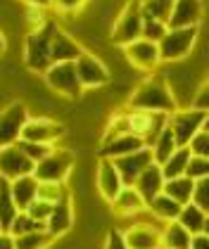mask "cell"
<instances>
[{"label": "cell", "mask_w": 209, "mask_h": 249, "mask_svg": "<svg viewBox=\"0 0 209 249\" xmlns=\"http://www.w3.org/2000/svg\"><path fill=\"white\" fill-rule=\"evenodd\" d=\"M19 147H21V152L26 154L31 161H40V159H45L48 154L53 152L55 147H50V145H40V142H29V140H19L17 142Z\"/></svg>", "instance_id": "34"}, {"label": "cell", "mask_w": 209, "mask_h": 249, "mask_svg": "<svg viewBox=\"0 0 209 249\" xmlns=\"http://www.w3.org/2000/svg\"><path fill=\"white\" fill-rule=\"evenodd\" d=\"M148 147L145 140L135 133H124L116 135V138H110L102 142L100 147V159H119V157H126V154H133L138 150Z\"/></svg>", "instance_id": "17"}, {"label": "cell", "mask_w": 209, "mask_h": 249, "mask_svg": "<svg viewBox=\"0 0 209 249\" xmlns=\"http://www.w3.org/2000/svg\"><path fill=\"white\" fill-rule=\"evenodd\" d=\"M7 53V38H5V34L0 31V57Z\"/></svg>", "instance_id": "46"}, {"label": "cell", "mask_w": 209, "mask_h": 249, "mask_svg": "<svg viewBox=\"0 0 209 249\" xmlns=\"http://www.w3.org/2000/svg\"><path fill=\"white\" fill-rule=\"evenodd\" d=\"M192 107H197V109H202V112H209V76L202 81V86H200V90H197V95H195Z\"/></svg>", "instance_id": "40"}, {"label": "cell", "mask_w": 209, "mask_h": 249, "mask_svg": "<svg viewBox=\"0 0 209 249\" xmlns=\"http://www.w3.org/2000/svg\"><path fill=\"white\" fill-rule=\"evenodd\" d=\"M192 204H197L202 211L209 213V176L195 180V192H192Z\"/></svg>", "instance_id": "35"}, {"label": "cell", "mask_w": 209, "mask_h": 249, "mask_svg": "<svg viewBox=\"0 0 209 249\" xmlns=\"http://www.w3.org/2000/svg\"><path fill=\"white\" fill-rule=\"evenodd\" d=\"M64 197H69L64 183H38V199L57 204V202H62Z\"/></svg>", "instance_id": "33"}, {"label": "cell", "mask_w": 209, "mask_h": 249, "mask_svg": "<svg viewBox=\"0 0 209 249\" xmlns=\"http://www.w3.org/2000/svg\"><path fill=\"white\" fill-rule=\"evenodd\" d=\"M10 188H12V197H15V202H17L19 211H26L38 199V178L34 173L12 180Z\"/></svg>", "instance_id": "22"}, {"label": "cell", "mask_w": 209, "mask_h": 249, "mask_svg": "<svg viewBox=\"0 0 209 249\" xmlns=\"http://www.w3.org/2000/svg\"><path fill=\"white\" fill-rule=\"evenodd\" d=\"M43 81H45V86H48L53 93H57L59 97L78 100V97L83 95V86H81V81H78L74 62L53 64V67L43 74Z\"/></svg>", "instance_id": "5"}, {"label": "cell", "mask_w": 209, "mask_h": 249, "mask_svg": "<svg viewBox=\"0 0 209 249\" xmlns=\"http://www.w3.org/2000/svg\"><path fill=\"white\" fill-rule=\"evenodd\" d=\"M190 249H209V235H205V232H200V235H192Z\"/></svg>", "instance_id": "43"}, {"label": "cell", "mask_w": 209, "mask_h": 249, "mask_svg": "<svg viewBox=\"0 0 209 249\" xmlns=\"http://www.w3.org/2000/svg\"><path fill=\"white\" fill-rule=\"evenodd\" d=\"M129 107L135 112H159V114H173L178 109L169 83L162 76H150L140 86H135V90L129 97Z\"/></svg>", "instance_id": "1"}, {"label": "cell", "mask_w": 209, "mask_h": 249, "mask_svg": "<svg viewBox=\"0 0 209 249\" xmlns=\"http://www.w3.org/2000/svg\"><path fill=\"white\" fill-rule=\"evenodd\" d=\"M0 232H5V230H2V226H0Z\"/></svg>", "instance_id": "50"}, {"label": "cell", "mask_w": 209, "mask_h": 249, "mask_svg": "<svg viewBox=\"0 0 209 249\" xmlns=\"http://www.w3.org/2000/svg\"><path fill=\"white\" fill-rule=\"evenodd\" d=\"M205 131H209V116H207V124H205Z\"/></svg>", "instance_id": "49"}, {"label": "cell", "mask_w": 209, "mask_h": 249, "mask_svg": "<svg viewBox=\"0 0 209 249\" xmlns=\"http://www.w3.org/2000/svg\"><path fill=\"white\" fill-rule=\"evenodd\" d=\"M95 183H97V192L102 195V199H107L110 204L116 199V195L124 190L121 173H119L112 159H100L97 171H95Z\"/></svg>", "instance_id": "15"}, {"label": "cell", "mask_w": 209, "mask_h": 249, "mask_svg": "<svg viewBox=\"0 0 209 249\" xmlns=\"http://www.w3.org/2000/svg\"><path fill=\"white\" fill-rule=\"evenodd\" d=\"M105 249H131L126 245V237H124V230L112 228L107 232V247Z\"/></svg>", "instance_id": "41"}, {"label": "cell", "mask_w": 209, "mask_h": 249, "mask_svg": "<svg viewBox=\"0 0 209 249\" xmlns=\"http://www.w3.org/2000/svg\"><path fill=\"white\" fill-rule=\"evenodd\" d=\"M143 7H140V0H129L124 5V10L114 17L112 21V31H110V40L114 45H121L126 48L129 43L143 38Z\"/></svg>", "instance_id": "3"}, {"label": "cell", "mask_w": 209, "mask_h": 249, "mask_svg": "<svg viewBox=\"0 0 209 249\" xmlns=\"http://www.w3.org/2000/svg\"><path fill=\"white\" fill-rule=\"evenodd\" d=\"M78 81L83 86V90H93V88H102L110 81V69L102 64V59L93 55V53H83L81 57L74 62Z\"/></svg>", "instance_id": "12"}, {"label": "cell", "mask_w": 209, "mask_h": 249, "mask_svg": "<svg viewBox=\"0 0 209 249\" xmlns=\"http://www.w3.org/2000/svg\"><path fill=\"white\" fill-rule=\"evenodd\" d=\"M36 171V161H31L26 154L21 152L19 145L0 147V176L5 180H17L21 176H31Z\"/></svg>", "instance_id": "11"}, {"label": "cell", "mask_w": 209, "mask_h": 249, "mask_svg": "<svg viewBox=\"0 0 209 249\" xmlns=\"http://www.w3.org/2000/svg\"><path fill=\"white\" fill-rule=\"evenodd\" d=\"M190 159H192V150H190V147H178V150H176V152L171 154L169 159L162 164L164 180H171V178H181V176H188Z\"/></svg>", "instance_id": "24"}, {"label": "cell", "mask_w": 209, "mask_h": 249, "mask_svg": "<svg viewBox=\"0 0 209 249\" xmlns=\"http://www.w3.org/2000/svg\"><path fill=\"white\" fill-rule=\"evenodd\" d=\"M112 161L116 164V169L121 173L124 185H135V180L140 178V173L145 171L150 164H154V157H152L150 147H143V150H138V152L119 157V159H112Z\"/></svg>", "instance_id": "14"}, {"label": "cell", "mask_w": 209, "mask_h": 249, "mask_svg": "<svg viewBox=\"0 0 209 249\" xmlns=\"http://www.w3.org/2000/svg\"><path fill=\"white\" fill-rule=\"evenodd\" d=\"M209 112H202L197 107H188V109H176L173 114H169V128L176 135L178 147H188L192 142V138L205 131Z\"/></svg>", "instance_id": "7"}, {"label": "cell", "mask_w": 209, "mask_h": 249, "mask_svg": "<svg viewBox=\"0 0 209 249\" xmlns=\"http://www.w3.org/2000/svg\"><path fill=\"white\" fill-rule=\"evenodd\" d=\"M112 209L116 216L124 218H138L143 211H148V202L143 199V195L135 190L133 185H124V190L116 195V199L112 202Z\"/></svg>", "instance_id": "19"}, {"label": "cell", "mask_w": 209, "mask_h": 249, "mask_svg": "<svg viewBox=\"0 0 209 249\" xmlns=\"http://www.w3.org/2000/svg\"><path fill=\"white\" fill-rule=\"evenodd\" d=\"M21 2L34 5V7H50V5H53V0H21Z\"/></svg>", "instance_id": "45"}, {"label": "cell", "mask_w": 209, "mask_h": 249, "mask_svg": "<svg viewBox=\"0 0 209 249\" xmlns=\"http://www.w3.org/2000/svg\"><path fill=\"white\" fill-rule=\"evenodd\" d=\"M74 164H76V157L72 150L55 147L45 159H40L36 164L34 176L38 178V183H64L67 176L74 169Z\"/></svg>", "instance_id": "6"}, {"label": "cell", "mask_w": 209, "mask_h": 249, "mask_svg": "<svg viewBox=\"0 0 209 249\" xmlns=\"http://www.w3.org/2000/svg\"><path fill=\"white\" fill-rule=\"evenodd\" d=\"M17 216H19V207H17V202H15V197H12L10 180H5V185H2V190H0V226H2L5 232L10 230L12 221H15Z\"/></svg>", "instance_id": "29"}, {"label": "cell", "mask_w": 209, "mask_h": 249, "mask_svg": "<svg viewBox=\"0 0 209 249\" xmlns=\"http://www.w3.org/2000/svg\"><path fill=\"white\" fill-rule=\"evenodd\" d=\"M207 211H202L197 204H186L183 209H181V216H178V223L183 226V228L192 232V235H200L202 230H205V223H207Z\"/></svg>", "instance_id": "27"}, {"label": "cell", "mask_w": 209, "mask_h": 249, "mask_svg": "<svg viewBox=\"0 0 209 249\" xmlns=\"http://www.w3.org/2000/svg\"><path fill=\"white\" fill-rule=\"evenodd\" d=\"M83 53H86V48H83L72 34L57 29L55 38H53V50H50L53 64H59V62H76Z\"/></svg>", "instance_id": "18"}, {"label": "cell", "mask_w": 209, "mask_h": 249, "mask_svg": "<svg viewBox=\"0 0 209 249\" xmlns=\"http://www.w3.org/2000/svg\"><path fill=\"white\" fill-rule=\"evenodd\" d=\"M2 185H5V178H2V176H0V190H2Z\"/></svg>", "instance_id": "48"}, {"label": "cell", "mask_w": 209, "mask_h": 249, "mask_svg": "<svg viewBox=\"0 0 209 249\" xmlns=\"http://www.w3.org/2000/svg\"><path fill=\"white\" fill-rule=\"evenodd\" d=\"M152 150V157H154V164H164L167 159H169L171 154L178 150V142H176V135H173V131L169 128V124H167V128L159 133V138L154 140V145L150 147Z\"/></svg>", "instance_id": "28"}, {"label": "cell", "mask_w": 209, "mask_h": 249, "mask_svg": "<svg viewBox=\"0 0 209 249\" xmlns=\"http://www.w3.org/2000/svg\"><path fill=\"white\" fill-rule=\"evenodd\" d=\"M124 55L129 59V64L140 69V71H152L162 64V57H159V43H152L148 38H138L129 43L124 48Z\"/></svg>", "instance_id": "13"}, {"label": "cell", "mask_w": 209, "mask_h": 249, "mask_svg": "<svg viewBox=\"0 0 209 249\" xmlns=\"http://www.w3.org/2000/svg\"><path fill=\"white\" fill-rule=\"evenodd\" d=\"M148 209H150V213L159 221V223H173V221H178L183 207H181L176 199H171L169 195L162 192V195H157L150 204H148Z\"/></svg>", "instance_id": "23"}, {"label": "cell", "mask_w": 209, "mask_h": 249, "mask_svg": "<svg viewBox=\"0 0 209 249\" xmlns=\"http://www.w3.org/2000/svg\"><path fill=\"white\" fill-rule=\"evenodd\" d=\"M57 29H59L57 21H48L45 26L26 34V38H24V62L31 71H36L40 76L53 67L50 50H53V38H55Z\"/></svg>", "instance_id": "2"}, {"label": "cell", "mask_w": 209, "mask_h": 249, "mask_svg": "<svg viewBox=\"0 0 209 249\" xmlns=\"http://www.w3.org/2000/svg\"><path fill=\"white\" fill-rule=\"evenodd\" d=\"M169 31V26L164 21H154V19H145L143 24V38L152 40V43H159L164 38V34Z\"/></svg>", "instance_id": "36"}, {"label": "cell", "mask_w": 209, "mask_h": 249, "mask_svg": "<svg viewBox=\"0 0 209 249\" xmlns=\"http://www.w3.org/2000/svg\"><path fill=\"white\" fill-rule=\"evenodd\" d=\"M83 2H86V0H53V7H57V10L64 12V15H72V12L83 7Z\"/></svg>", "instance_id": "42"}, {"label": "cell", "mask_w": 209, "mask_h": 249, "mask_svg": "<svg viewBox=\"0 0 209 249\" xmlns=\"http://www.w3.org/2000/svg\"><path fill=\"white\" fill-rule=\"evenodd\" d=\"M205 235H209V216H207V223H205V230H202Z\"/></svg>", "instance_id": "47"}, {"label": "cell", "mask_w": 209, "mask_h": 249, "mask_svg": "<svg viewBox=\"0 0 209 249\" xmlns=\"http://www.w3.org/2000/svg\"><path fill=\"white\" fill-rule=\"evenodd\" d=\"M29 107L24 102L15 100L12 105H7L0 112V147H10L17 145L21 140V131L29 124Z\"/></svg>", "instance_id": "8"}, {"label": "cell", "mask_w": 209, "mask_h": 249, "mask_svg": "<svg viewBox=\"0 0 209 249\" xmlns=\"http://www.w3.org/2000/svg\"><path fill=\"white\" fill-rule=\"evenodd\" d=\"M195 157H205L209 159V131H200V133L192 138V142L188 145Z\"/></svg>", "instance_id": "39"}, {"label": "cell", "mask_w": 209, "mask_h": 249, "mask_svg": "<svg viewBox=\"0 0 209 249\" xmlns=\"http://www.w3.org/2000/svg\"><path fill=\"white\" fill-rule=\"evenodd\" d=\"M145 213L148 211H143L135 218V223L124 230L126 245L131 249H162V230L164 228H159V221L154 216L150 221H145Z\"/></svg>", "instance_id": "9"}, {"label": "cell", "mask_w": 209, "mask_h": 249, "mask_svg": "<svg viewBox=\"0 0 209 249\" xmlns=\"http://www.w3.org/2000/svg\"><path fill=\"white\" fill-rule=\"evenodd\" d=\"M53 240L55 237L48 230H34V232L15 237V245H17V249H48L53 245Z\"/></svg>", "instance_id": "31"}, {"label": "cell", "mask_w": 209, "mask_h": 249, "mask_svg": "<svg viewBox=\"0 0 209 249\" xmlns=\"http://www.w3.org/2000/svg\"><path fill=\"white\" fill-rule=\"evenodd\" d=\"M34 230H45V226L34 221L26 211H19V216L12 221V226H10L7 232H10L12 237H19V235H26V232H34Z\"/></svg>", "instance_id": "32"}, {"label": "cell", "mask_w": 209, "mask_h": 249, "mask_svg": "<svg viewBox=\"0 0 209 249\" xmlns=\"http://www.w3.org/2000/svg\"><path fill=\"white\" fill-rule=\"evenodd\" d=\"M164 183H167V180H164L162 166H159V164H150L145 171L140 173V178L135 180V185H133V188L140 192V195H143V199L150 204L157 195H162V192H164Z\"/></svg>", "instance_id": "20"}, {"label": "cell", "mask_w": 209, "mask_h": 249, "mask_svg": "<svg viewBox=\"0 0 209 249\" xmlns=\"http://www.w3.org/2000/svg\"><path fill=\"white\" fill-rule=\"evenodd\" d=\"M173 2H176V0H140L143 17H145V19H154V21H164V24L169 26Z\"/></svg>", "instance_id": "30"}, {"label": "cell", "mask_w": 209, "mask_h": 249, "mask_svg": "<svg viewBox=\"0 0 209 249\" xmlns=\"http://www.w3.org/2000/svg\"><path fill=\"white\" fill-rule=\"evenodd\" d=\"M53 209H55V204H50V202H43V199H36L29 209H26V213L34 218V221H38V223H48V218H50V213H53Z\"/></svg>", "instance_id": "37"}, {"label": "cell", "mask_w": 209, "mask_h": 249, "mask_svg": "<svg viewBox=\"0 0 209 249\" xmlns=\"http://www.w3.org/2000/svg\"><path fill=\"white\" fill-rule=\"evenodd\" d=\"M202 15H205V0H176L169 17V29L200 26Z\"/></svg>", "instance_id": "16"}, {"label": "cell", "mask_w": 209, "mask_h": 249, "mask_svg": "<svg viewBox=\"0 0 209 249\" xmlns=\"http://www.w3.org/2000/svg\"><path fill=\"white\" fill-rule=\"evenodd\" d=\"M192 192H195V180L190 176H181V178H171L164 183V195H169L171 199H176L181 207H186L192 202Z\"/></svg>", "instance_id": "26"}, {"label": "cell", "mask_w": 209, "mask_h": 249, "mask_svg": "<svg viewBox=\"0 0 209 249\" xmlns=\"http://www.w3.org/2000/svg\"><path fill=\"white\" fill-rule=\"evenodd\" d=\"M197 34H200V26H192V29H169L164 34V38L159 40V57L162 62H183L192 53L195 43H197Z\"/></svg>", "instance_id": "4"}, {"label": "cell", "mask_w": 209, "mask_h": 249, "mask_svg": "<svg viewBox=\"0 0 209 249\" xmlns=\"http://www.w3.org/2000/svg\"><path fill=\"white\" fill-rule=\"evenodd\" d=\"M188 176L192 180H200V178H207L209 176V159L205 157H195L190 159V166H188Z\"/></svg>", "instance_id": "38"}, {"label": "cell", "mask_w": 209, "mask_h": 249, "mask_svg": "<svg viewBox=\"0 0 209 249\" xmlns=\"http://www.w3.org/2000/svg\"><path fill=\"white\" fill-rule=\"evenodd\" d=\"M190 242L192 232H188L178 221L167 223L162 230V249H190Z\"/></svg>", "instance_id": "25"}, {"label": "cell", "mask_w": 209, "mask_h": 249, "mask_svg": "<svg viewBox=\"0 0 209 249\" xmlns=\"http://www.w3.org/2000/svg\"><path fill=\"white\" fill-rule=\"evenodd\" d=\"M74 223V207H72V197H64L62 202H57L48 223H45V230L53 235V237H59L64 235L67 230L72 228Z\"/></svg>", "instance_id": "21"}, {"label": "cell", "mask_w": 209, "mask_h": 249, "mask_svg": "<svg viewBox=\"0 0 209 249\" xmlns=\"http://www.w3.org/2000/svg\"><path fill=\"white\" fill-rule=\"evenodd\" d=\"M0 249H17L15 237H12L10 232H0Z\"/></svg>", "instance_id": "44"}, {"label": "cell", "mask_w": 209, "mask_h": 249, "mask_svg": "<svg viewBox=\"0 0 209 249\" xmlns=\"http://www.w3.org/2000/svg\"><path fill=\"white\" fill-rule=\"evenodd\" d=\"M64 133H67V126H62L53 116H31L29 124L24 126V131H21V140L55 147L57 142L64 138Z\"/></svg>", "instance_id": "10"}]
</instances>
